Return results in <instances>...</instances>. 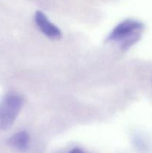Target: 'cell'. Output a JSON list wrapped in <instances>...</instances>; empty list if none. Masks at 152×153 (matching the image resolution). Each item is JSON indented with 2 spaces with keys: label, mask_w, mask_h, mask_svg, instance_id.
Returning <instances> with one entry per match:
<instances>
[{
  "label": "cell",
  "mask_w": 152,
  "mask_h": 153,
  "mask_svg": "<svg viewBox=\"0 0 152 153\" xmlns=\"http://www.w3.org/2000/svg\"><path fill=\"white\" fill-rule=\"evenodd\" d=\"M143 28L142 22L134 19H127L113 28L107 40L108 41H122V48L125 50L139 40Z\"/></svg>",
  "instance_id": "cell-1"
},
{
  "label": "cell",
  "mask_w": 152,
  "mask_h": 153,
  "mask_svg": "<svg viewBox=\"0 0 152 153\" xmlns=\"http://www.w3.org/2000/svg\"><path fill=\"white\" fill-rule=\"evenodd\" d=\"M34 19L40 31L48 37L58 39L61 37V31L56 25L50 22L47 16L42 11L38 10L35 13Z\"/></svg>",
  "instance_id": "cell-3"
},
{
  "label": "cell",
  "mask_w": 152,
  "mask_h": 153,
  "mask_svg": "<svg viewBox=\"0 0 152 153\" xmlns=\"http://www.w3.org/2000/svg\"><path fill=\"white\" fill-rule=\"evenodd\" d=\"M29 134L26 131H22L13 134L11 137H10L7 143L10 146L18 149V150L24 151L28 148V145H29Z\"/></svg>",
  "instance_id": "cell-4"
},
{
  "label": "cell",
  "mask_w": 152,
  "mask_h": 153,
  "mask_svg": "<svg viewBox=\"0 0 152 153\" xmlns=\"http://www.w3.org/2000/svg\"><path fill=\"white\" fill-rule=\"evenodd\" d=\"M23 100L19 95L13 93L7 94L0 102V130L11 126L17 117Z\"/></svg>",
  "instance_id": "cell-2"
},
{
  "label": "cell",
  "mask_w": 152,
  "mask_h": 153,
  "mask_svg": "<svg viewBox=\"0 0 152 153\" xmlns=\"http://www.w3.org/2000/svg\"><path fill=\"white\" fill-rule=\"evenodd\" d=\"M68 153H84V152H83V150H81L80 149L75 148V149H73L72 150H71L69 152H68Z\"/></svg>",
  "instance_id": "cell-5"
}]
</instances>
